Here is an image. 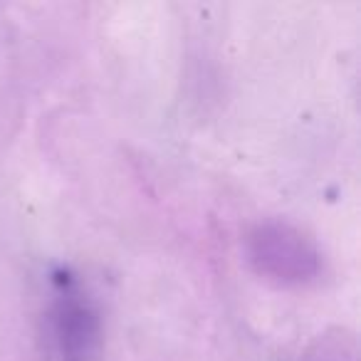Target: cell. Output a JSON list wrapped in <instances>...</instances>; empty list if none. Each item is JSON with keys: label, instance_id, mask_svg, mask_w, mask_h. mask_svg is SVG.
<instances>
[{"label": "cell", "instance_id": "cell-1", "mask_svg": "<svg viewBox=\"0 0 361 361\" xmlns=\"http://www.w3.org/2000/svg\"><path fill=\"white\" fill-rule=\"evenodd\" d=\"M104 314L75 270L47 275L37 312V361H104Z\"/></svg>", "mask_w": 361, "mask_h": 361}, {"label": "cell", "instance_id": "cell-2", "mask_svg": "<svg viewBox=\"0 0 361 361\" xmlns=\"http://www.w3.org/2000/svg\"><path fill=\"white\" fill-rule=\"evenodd\" d=\"M245 255L252 270L277 287H307L324 270V255L314 238L277 218L247 231Z\"/></svg>", "mask_w": 361, "mask_h": 361}, {"label": "cell", "instance_id": "cell-3", "mask_svg": "<svg viewBox=\"0 0 361 361\" xmlns=\"http://www.w3.org/2000/svg\"><path fill=\"white\" fill-rule=\"evenodd\" d=\"M302 361H359L356 336L346 329H326L307 346Z\"/></svg>", "mask_w": 361, "mask_h": 361}]
</instances>
